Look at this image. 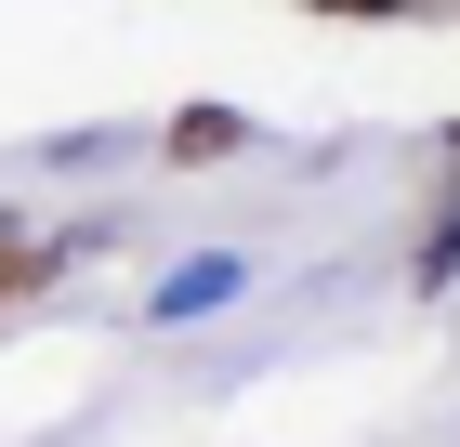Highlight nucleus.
Returning <instances> with one entry per match:
<instances>
[{"mask_svg":"<svg viewBox=\"0 0 460 447\" xmlns=\"http://www.w3.org/2000/svg\"><path fill=\"white\" fill-rule=\"evenodd\" d=\"M224 290H237V264H184L172 290H158V316H198V303H224Z\"/></svg>","mask_w":460,"mask_h":447,"instance_id":"obj_2","label":"nucleus"},{"mask_svg":"<svg viewBox=\"0 0 460 447\" xmlns=\"http://www.w3.org/2000/svg\"><path fill=\"white\" fill-rule=\"evenodd\" d=\"M316 13H408V0H316Z\"/></svg>","mask_w":460,"mask_h":447,"instance_id":"obj_3","label":"nucleus"},{"mask_svg":"<svg viewBox=\"0 0 460 447\" xmlns=\"http://www.w3.org/2000/svg\"><path fill=\"white\" fill-rule=\"evenodd\" d=\"M224 145H237V119H224V105H184V119H172V158H224Z\"/></svg>","mask_w":460,"mask_h":447,"instance_id":"obj_1","label":"nucleus"}]
</instances>
